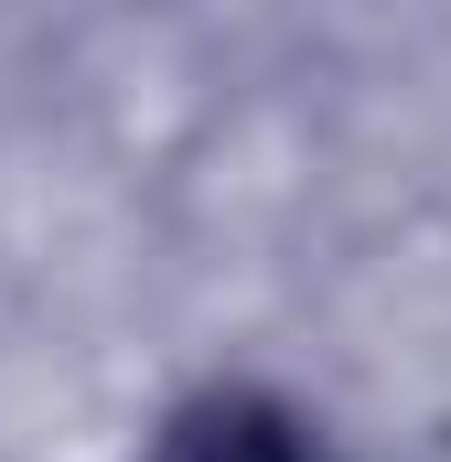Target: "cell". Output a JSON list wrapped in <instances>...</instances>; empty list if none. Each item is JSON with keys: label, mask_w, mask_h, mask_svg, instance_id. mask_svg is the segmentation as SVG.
<instances>
[{"label": "cell", "mask_w": 451, "mask_h": 462, "mask_svg": "<svg viewBox=\"0 0 451 462\" xmlns=\"http://www.w3.org/2000/svg\"><path fill=\"white\" fill-rule=\"evenodd\" d=\"M151 462H323V452H312V430H301L280 398L226 387V398H194V409L151 441Z\"/></svg>", "instance_id": "6da1fadb"}]
</instances>
